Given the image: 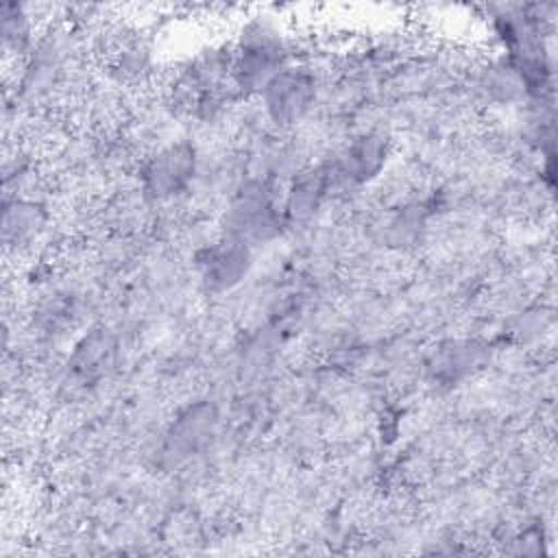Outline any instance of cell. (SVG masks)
I'll list each match as a JSON object with an SVG mask.
<instances>
[{
	"label": "cell",
	"mask_w": 558,
	"mask_h": 558,
	"mask_svg": "<svg viewBox=\"0 0 558 558\" xmlns=\"http://www.w3.org/2000/svg\"><path fill=\"white\" fill-rule=\"evenodd\" d=\"M286 65H290V52L279 28L268 20L248 22L231 57L233 85L262 94Z\"/></svg>",
	"instance_id": "6da1fadb"
},
{
	"label": "cell",
	"mask_w": 558,
	"mask_h": 558,
	"mask_svg": "<svg viewBox=\"0 0 558 558\" xmlns=\"http://www.w3.org/2000/svg\"><path fill=\"white\" fill-rule=\"evenodd\" d=\"M283 205L277 203L275 190L264 179L244 181L231 196L225 211V235L242 242L262 244L279 235L286 225Z\"/></svg>",
	"instance_id": "7a4b0ae2"
},
{
	"label": "cell",
	"mask_w": 558,
	"mask_h": 558,
	"mask_svg": "<svg viewBox=\"0 0 558 558\" xmlns=\"http://www.w3.org/2000/svg\"><path fill=\"white\" fill-rule=\"evenodd\" d=\"M196 148L187 140H177L159 148L142 168V187L155 201L174 198L185 192L196 174Z\"/></svg>",
	"instance_id": "3957f363"
},
{
	"label": "cell",
	"mask_w": 558,
	"mask_h": 558,
	"mask_svg": "<svg viewBox=\"0 0 558 558\" xmlns=\"http://www.w3.org/2000/svg\"><path fill=\"white\" fill-rule=\"evenodd\" d=\"M262 105L277 124L299 122L316 100V76L305 65H286L264 89Z\"/></svg>",
	"instance_id": "277c9868"
},
{
	"label": "cell",
	"mask_w": 558,
	"mask_h": 558,
	"mask_svg": "<svg viewBox=\"0 0 558 558\" xmlns=\"http://www.w3.org/2000/svg\"><path fill=\"white\" fill-rule=\"evenodd\" d=\"M203 283L214 292L235 288L251 268V246L238 238L222 235L196 255Z\"/></svg>",
	"instance_id": "5b68a950"
},
{
	"label": "cell",
	"mask_w": 558,
	"mask_h": 558,
	"mask_svg": "<svg viewBox=\"0 0 558 558\" xmlns=\"http://www.w3.org/2000/svg\"><path fill=\"white\" fill-rule=\"evenodd\" d=\"M216 425V410L211 403H194L187 405L166 432L161 445V460L168 466H177L194 456L211 436Z\"/></svg>",
	"instance_id": "8992f818"
},
{
	"label": "cell",
	"mask_w": 558,
	"mask_h": 558,
	"mask_svg": "<svg viewBox=\"0 0 558 558\" xmlns=\"http://www.w3.org/2000/svg\"><path fill=\"white\" fill-rule=\"evenodd\" d=\"M388 161V142L377 133H364L355 137L338 161H333V170L338 179L351 183H366L375 179Z\"/></svg>",
	"instance_id": "52a82bcc"
},
{
	"label": "cell",
	"mask_w": 558,
	"mask_h": 558,
	"mask_svg": "<svg viewBox=\"0 0 558 558\" xmlns=\"http://www.w3.org/2000/svg\"><path fill=\"white\" fill-rule=\"evenodd\" d=\"M333 181H338V177L333 172V163L301 170L292 179V183L286 192V198H283L286 218L305 220L312 214H316L320 203L325 201L327 192L331 190Z\"/></svg>",
	"instance_id": "ba28073f"
},
{
	"label": "cell",
	"mask_w": 558,
	"mask_h": 558,
	"mask_svg": "<svg viewBox=\"0 0 558 558\" xmlns=\"http://www.w3.org/2000/svg\"><path fill=\"white\" fill-rule=\"evenodd\" d=\"M113 353V342L107 333L96 331L85 336L74 351L72 357V366L78 375L83 377H92V375H100L105 371V364L109 362Z\"/></svg>",
	"instance_id": "9c48e42d"
},
{
	"label": "cell",
	"mask_w": 558,
	"mask_h": 558,
	"mask_svg": "<svg viewBox=\"0 0 558 558\" xmlns=\"http://www.w3.org/2000/svg\"><path fill=\"white\" fill-rule=\"evenodd\" d=\"M44 211L39 205L31 203V201H13L4 205V240H22L28 238L33 233L39 231V227L44 225Z\"/></svg>",
	"instance_id": "30bf717a"
},
{
	"label": "cell",
	"mask_w": 558,
	"mask_h": 558,
	"mask_svg": "<svg viewBox=\"0 0 558 558\" xmlns=\"http://www.w3.org/2000/svg\"><path fill=\"white\" fill-rule=\"evenodd\" d=\"M31 17L26 15V11L20 4H11L4 2L2 4V39H4V48H11L15 52L26 50V46L31 44Z\"/></svg>",
	"instance_id": "8fae6325"
}]
</instances>
